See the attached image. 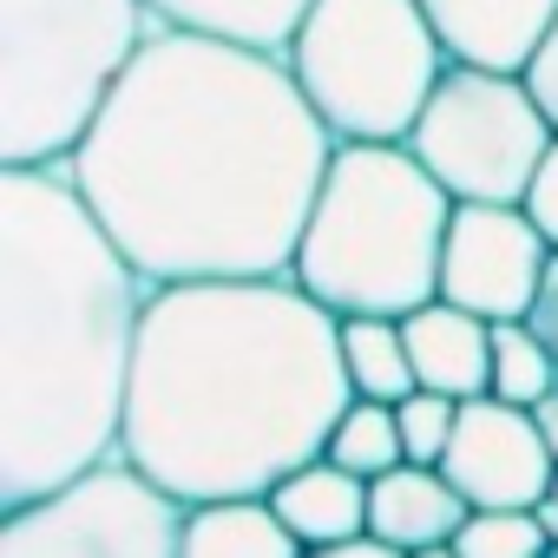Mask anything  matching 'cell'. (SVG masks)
<instances>
[{
  "mask_svg": "<svg viewBox=\"0 0 558 558\" xmlns=\"http://www.w3.org/2000/svg\"><path fill=\"white\" fill-rule=\"evenodd\" d=\"M453 66L525 73L558 21V0H421Z\"/></svg>",
  "mask_w": 558,
  "mask_h": 558,
  "instance_id": "obj_11",
  "label": "cell"
},
{
  "mask_svg": "<svg viewBox=\"0 0 558 558\" xmlns=\"http://www.w3.org/2000/svg\"><path fill=\"white\" fill-rule=\"evenodd\" d=\"M532 421H538V434H545V447H551V460H558V388L532 408Z\"/></svg>",
  "mask_w": 558,
  "mask_h": 558,
  "instance_id": "obj_26",
  "label": "cell"
},
{
  "mask_svg": "<svg viewBox=\"0 0 558 558\" xmlns=\"http://www.w3.org/2000/svg\"><path fill=\"white\" fill-rule=\"evenodd\" d=\"M551 499H558V473H551Z\"/></svg>",
  "mask_w": 558,
  "mask_h": 558,
  "instance_id": "obj_29",
  "label": "cell"
},
{
  "mask_svg": "<svg viewBox=\"0 0 558 558\" xmlns=\"http://www.w3.org/2000/svg\"><path fill=\"white\" fill-rule=\"evenodd\" d=\"M151 34L145 0H0V165H66Z\"/></svg>",
  "mask_w": 558,
  "mask_h": 558,
  "instance_id": "obj_5",
  "label": "cell"
},
{
  "mask_svg": "<svg viewBox=\"0 0 558 558\" xmlns=\"http://www.w3.org/2000/svg\"><path fill=\"white\" fill-rule=\"evenodd\" d=\"M269 506L283 512V525L316 551V545H342V538H362L368 532V480L336 466L329 453L296 466L290 480L269 486Z\"/></svg>",
  "mask_w": 558,
  "mask_h": 558,
  "instance_id": "obj_14",
  "label": "cell"
},
{
  "mask_svg": "<svg viewBox=\"0 0 558 558\" xmlns=\"http://www.w3.org/2000/svg\"><path fill=\"white\" fill-rule=\"evenodd\" d=\"M184 499L125 453L0 512V558H184Z\"/></svg>",
  "mask_w": 558,
  "mask_h": 558,
  "instance_id": "obj_8",
  "label": "cell"
},
{
  "mask_svg": "<svg viewBox=\"0 0 558 558\" xmlns=\"http://www.w3.org/2000/svg\"><path fill=\"white\" fill-rule=\"evenodd\" d=\"M525 210H532V223L545 230V243L558 250V138H551V151H545V165H538L532 191H525Z\"/></svg>",
  "mask_w": 558,
  "mask_h": 558,
  "instance_id": "obj_22",
  "label": "cell"
},
{
  "mask_svg": "<svg viewBox=\"0 0 558 558\" xmlns=\"http://www.w3.org/2000/svg\"><path fill=\"white\" fill-rule=\"evenodd\" d=\"M551 243L532 223L525 204H453L447 223V256H440V296L486 316V323H519L551 269Z\"/></svg>",
  "mask_w": 558,
  "mask_h": 558,
  "instance_id": "obj_9",
  "label": "cell"
},
{
  "mask_svg": "<svg viewBox=\"0 0 558 558\" xmlns=\"http://www.w3.org/2000/svg\"><path fill=\"white\" fill-rule=\"evenodd\" d=\"M558 388V355L525 323H493V395L512 408H538Z\"/></svg>",
  "mask_w": 558,
  "mask_h": 558,
  "instance_id": "obj_19",
  "label": "cell"
},
{
  "mask_svg": "<svg viewBox=\"0 0 558 558\" xmlns=\"http://www.w3.org/2000/svg\"><path fill=\"white\" fill-rule=\"evenodd\" d=\"M145 8L158 14V27L217 34V40H243V47L283 53L316 0H145Z\"/></svg>",
  "mask_w": 558,
  "mask_h": 558,
  "instance_id": "obj_16",
  "label": "cell"
},
{
  "mask_svg": "<svg viewBox=\"0 0 558 558\" xmlns=\"http://www.w3.org/2000/svg\"><path fill=\"white\" fill-rule=\"evenodd\" d=\"M466 519H473V506H466V493L447 480V466L401 460L395 473L368 480V532L388 538V545H401V551L453 545Z\"/></svg>",
  "mask_w": 558,
  "mask_h": 558,
  "instance_id": "obj_12",
  "label": "cell"
},
{
  "mask_svg": "<svg viewBox=\"0 0 558 558\" xmlns=\"http://www.w3.org/2000/svg\"><path fill=\"white\" fill-rule=\"evenodd\" d=\"M151 290L66 165H0V512L119 460Z\"/></svg>",
  "mask_w": 558,
  "mask_h": 558,
  "instance_id": "obj_3",
  "label": "cell"
},
{
  "mask_svg": "<svg viewBox=\"0 0 558 558\" xmlns=\"http://www.w3.org/2000/svg\"><path fill=\"white\" fill-rule=\"evenodd\" d=\"M283 60L342 145H408L453 66L421 0H316Z\"/></svg>",
  "mask_w": 558,
  "mask_h": 558,
  "instance_id": "obj_6",
  "label": "cell"
},
{
  "mask_svg": "<svg viewBox=\"0 0 558 558\" xmlns=\"http://www.w3.org/2000/svg\"><path fill=\"white\" fill-rule=\"evenodd\" d=\"M519 323H525V329H532V336H538V342H545L551 355H558V256H551L545 283H538V296H532V310H525Z\"/></svg>",
  "mask_w": 558,
  "mask_h": 558,
  "instance_id": "obj_24",
  "label": "cell"
},
{
  "mask_svg": "<svg viewBox=\"0 0 558 558\" xmlns=\"http://www.w3.org/2000/svg\"><path fill=\"white\" fill-rule=\"evenodd\" d=\"M453 191L414 145H336L290 276L336 316H414L440 296Z\"/></svg>",
  "mask_w": 558,
  "mask_h": 558,
  "instance_id": "obj_4",
  "label": "cell"
},
{
  "mask_svg": "<svg viewBox=\"0 0 558 558\" xmlns=\"http://www.w3.org/2000/svg\"><path fill=\"white\" fill-rule=\"evenodd\" d=\"M310 558H408V551L388 545V538H375V532H362V538H342V545H316Z\"/></svg>",
  "mask_w": 558,
  "mask_h": 558,
  "instance_id": "obj_25",
  "label": "cell"
},
{
  "mask_svg": "<svg viewBox=\"0 0 558 558\" xmlns=\"http://www.w3.org/2000/svg\"><path fill=\"white\" fill-rule=\"evenodd\" d=\"M440 466L466 493V506H538L558 473L532 408H512L499 395L460 401V427Z\"/></svg>",
  "mask_w": 558,
  "mask_h": 558,
  "instance_id": "obj_10",
  "label": "cell"
},
{
  "mask_svg": "<svg viewBox=\"0 0 558 558\" xmlns=\"http://www.w3.org/2000/svg\"><path fill=\"white\" fill-rule=\"evenodd\" d=\"M401 323H408V355H414L421 388L453 395V401L493 395V323L486 316L434 296L427 310H414Z\"/></svg>",
  "mask_w": 558,
  "mask_h": 558,
  "instance_id": "obj_13",
  "label": "cell"
},
{
  "mask_svg": "<svg viewBox=\"0 0 558 558\" xmlns=\"http://www.w3.org/2000/svg\"><path fill=\"white\" fill-rule=\"evenodd\" d=\"M551 138L558 132L532 99L525 73L447 66L408 145L453 191V204H525Z\"/></svg>",
  "mask_w": 558,
  "mask_h": 558,
  "instance_id": "obj_7",
  "label": "cell"
},
{
  "mask_svg": "<svg viewBox=\"0 0 558 558\" xmlns=\"http://www.w3.org/2000/svg\"><path fill=\"white\" fill-rule=\"evenodd\" d=\"M525 86H532V99L545 106V119H551V132H558V21H551V34H545V40H538V53H532Z\"/></svg>",
  "mask_w": 558,
  "mask_h": 558,
  "instance_id": "obj_23",
  "label": "cell"
},
{
  "mask_svg": "<svg viewBox=\"0 0 558 558\" xmlns=\"http://www.w3.org/2000/svg\"><path fill=\"white\" fill-rule=\"evenodd\" d=\"M184 558H310V545L283 525V512L256 499H204L184 512Z\"/></svg>",
  "mask_w": 558,
  "mask_h": 558,
  "instance_id": "obj_15",
  "label": "cell"
},
{
  "mask_svg": "<svg viewBox=\"0 0 558 558\" xmlns=\"http://www.w3.org/2000/svg\"><path fill=\"white\" fill-rule=\"evenodd\" d=\"M329 460H336V466H349V473H362V480L395 473V466L408 460L395 401H368V395H355V401H349V414H342V421H336V434H329Z\"/></svg>",
  "mask_w": 558,
  "mask_h": 558,
  "instance_id": "obj_18",
  "label": "cell"
},
{
  "mask_svg": "<svg viewBox=\"0 0 558 558\" xmlns=\"http://www.w3.org/2000/svg\"><path fill=\"white\" fill-rule=\"evenodd\" d=\"M408 558H460V545H427V551H408Z\"/></svg>",
  "mask_w": 558,
  "mask_h": 558,
  "instance_id": "obj_28",
  "label": "cell"
},
{
  "mask_svg": "<svg viewBox=\"0 0 558 558\" xmlns=\"http://www.w3.org/2000/svg\"><path fill=\"white\" fill-rule=\"evenodd\" d=\"M532 512H538V525H545V532H551V545H558V499H551V493H545V499H538V506H532Z\"/></svg>",
  "mask_w": 558,
  "mask_h": 558,
  "instance_id": "obj_27",
  "label": "cell"
},
{
  "mask_svg": "<svg viewBox=\"0 0 558 558\" xmlns=\"http://www.w3.org/2000/svg\"><path fill=\"white\" fill-rule=\"evenodd\" d=\"M551 558H558V545H551Z\"/></svg>",
  "mask_w": 558,
  "mask_h": 558,
  "instance_id": "obj_30",
  "label": "cell"
},
{
  "mask_svg": "<svg viewBox=\"0 0 558 558\" xmlns=\"http://www.w3.org/2000/svg\"><path fill=\"white\" fill-rule=\"evenodd\" d=\"M453 545L460 558H551V532L532 506H473Z\"/></svg>",
  "mask_w": 558,
  "mask_h": 558,
  "instance_id": "obj_20",
  "label": "cell"
},
{
  "mask_svg": "<svg viewBox=\"0 0 558 558\" xmlns=\"http://www.w3.org/2000/svg\"><path fill=\"white\" fill-rule=\"evenodd\" d=\"M336 145L283 53L158 27L66 178L158 290L290 276Z\"/></svg>",
  "mask_w": 558,
  "mask_h": 558,
  "instance_id": "obj_1",
  "label": "cell"
},
{
  "mask_svg": "<svg viewBox=\"0 0 558 558\" xmlns=\"http://www.w3.org/2000/svg\"><path fill=\"white\" fill-rule=\"evenodd\" d=\"M355 381L342 316L296 276H223L151 290L119 453L178 493L256 499L329 453Z\"/></svg>",
  "mask_w": 558,
  "mask_h": 558,
  "instance_id": "obj_2",
  "label": "cell"
},
{
  "mask_svg": "<svg viewBox=\"0 0 558 558\" xmlns=\"http://www.w3.org/2000/svg\"><path fill=\"white\" fill-rule=\"evenodd\" d=\"M342 362H349L355 395L368 401H401L421 388L401 316H342Z\"/></svg>",
  "mask_w": 558,
  "mask_h": 558,
  "instance_id": "obj_17",
  "label": "cell"
},
{
  "mask_svg": "<svg viewBox=\"0 0 558 558\" xmlns=\"http://www.w3.org/2000/svg\"><path fill=\"white\" fill-rule=\"evenodd\" d=\"M395 414H401V447H408V460L440 466L447 447H453V427H460V401H453V395H434V388H414V395L395 401Z\"/></svg>",
  "mask_w": 558,
  "mask_h": 558,
  "instance_id": "obj_21",
  "label": "cell"
}]
</instances>
